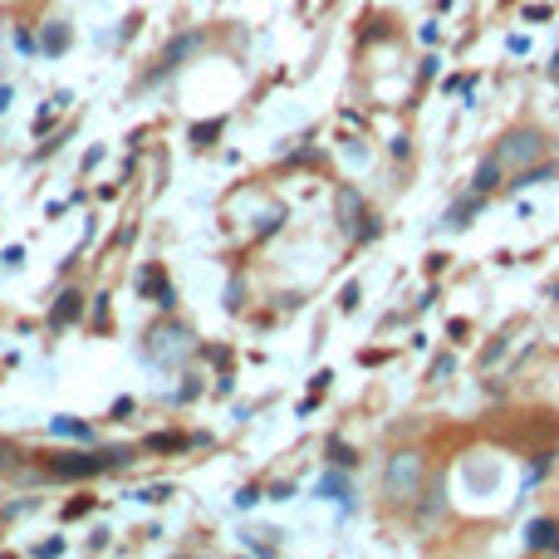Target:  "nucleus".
Masks as SVG:
<instances>
[{
  "label": "nucleus",
  "instance_id": "obj_1",
  "mask_svg": "<svg viewBox=\"0 0 559 559\" xmlns=\"http://www.w3.org/2000/svg\"><path fill=\"white\" fill-rule=\"evenodd\" d=\"M422 476H427V461L422 452H392L388 466H383V495L392 505H408L422 495Z\"/></svg>",
  "mask_w": 559,
  "mask_h": 559
},
{
  "label": "nucleus",
  "instance_id": "obj_2",
  "mask_svg": "<svg viewBox=\"0 0 559 559\" xmlns=\"http://www.w3.org/2000/svg\"><path fill=\"white\" fill-rule=\"evenodd\" d=\"M545 152H550V133L530 128V123L511 128L501 142H495V158H501L505 168H530V162H540Z\"/></svg>",
  "mask_w": 559,
  "mask_h": 559
},
{
  "label": "nucleus",
  "instance_id": "obj_3",
  "mask_svg": "<svg viewBox=\"0 0 559 559\" xmlns=\"http://www.w3.org/2000/svg\"><path fill=\"white\" fill-rule=\"evenodd\" d=\"M186 354H192V334H186L182 324H158L148 334V358L152 364L168 368V364H182Z\"/></svg>",
  "mask_w": 559,
  "mask_h": 559
},
{
  "label": "nucleus",
  "instance_id": "obj_4",
  "mask_svg": "<svg viewBox=\"0 0 559 559\" xmlns=\"http://www.w3.org/2000/svg\"><path fill=\"white\" fill-rule=\"evenodd\" d=\"M133 452H123V447H113V452H89V457H59L55 461V476H64V481H74V476H99V471H108V466H123Z\"/></svg>",
  "mask_w": 559,
  "mask_h": 559
},
{
  "label": "nucleus",
  "instance_id": "obj_5",
  "mask_svg": "<svg viewBox=\"0 0 559 559\" xmlns=\"http://www.w3.org/2000/svg\"><path fill=\"white\" fill-rule=\"evenodd\" d=\"M138 289H142V295L152 299V305H162V309H172V305H177V289L168 285V275H162V265H148V271L138 275Z\"/></svg>",
  "mask_w": 559,
  "mask_h": 559
},
{
  "label": "nucleus",
  "instance_id": "obj_6",
  "mask_svg": "<svg viewBox=\"0 0 559 559\" xmlns=\"http://www.w3.org/2000/svg\"><path fill=\"white\" fill-rule=\"evenodd\" d=\"M364 196L354 192V186H344V192H339V226H344V231H358V221H364Z\"/></svg>",
  "mask_w": 559,
  "mask_h": 559
},
{
  "label": "nucleus",
  "instance_id": "obj_7",
  "mask_svg": "<svg viewBox=\"0 0 559 559\" xmlns=\"http://www.w3.org/2000/svg\"><path fill=\"white\" fill-rule=\"evenodd\" d=\"M501 172H505V162H501V158H495V152H491V158H481V168H476L471 186H476V192H481V196H491L495 186H501Z\"/></svg>",
  "mask_w": 559,
  "mask_h": 559
},
{
  "label": "nucleus",
  "instance_id": "obj_8",
  "mask_svg": "<svg viewBox=\"0 0 559 559\" xmlns=\"http://www.w3.org/2000/svg\"><path fill=\"white\" fill-rule=\"evenodd\" d=\"M314 491L324 495V501H344V511H354V501H348L354 491H348V481H344L339 471H324V476H319V486H314Z\"/></svg>",
  "mask_w": 559,
  "mask_h": 559
},
{
  "label": "nucleus",
  "instance_id": "obj_9",
  "mask_svg": "<svg viewBox=\"0 0 559 559\" xmlns=\"http://www.w3.org/2000/svg\"><path fill=\"white\" fill-rule=\"evenodd\" d=\"M196 49H202V35H196V30H192V35H182V39H172V45L162 49V69H177L186 55H196Z\"/></svg>",
  "mask_w": 559,
  "mask_h": 559
},
{
  "label": "nucleus",
  "instance_id": "obj_10",
  "mask_svg": "<svg viewBox=\"0 0 559 559\" xmlns=\"http://www.w3.org/2000/svg\"><path fill=\"white\" fill-rule=\"evenodd\" d=\"M481 202H486V196H481V192H471L466 202L452 206V211H447V221H442V226H447V231H461V226H471V216L481 211Z\"/></svg>",
  "mask_w": 559,
  "mask_h": 559
},
{
  "label": "nucleus",
  "instance_id": "obj_11",
  "mask_svg": "<svg viewBox=\"0 0 559 559\" xmlns=\"http://www.w3.org/2000/svg\"><path fill=\"white\" fill-rule=\"evenodd\" d=\"M555 530H559L555 520H530V525H525V550H550Z\"/></svg>",
  "mask_w": 559,
  "mask_h": 559
},
{
  "label": "nucleus",
  "instance_id": "obj_12",
  "mask_svg": "<svg viewBox=\"0 0 559 559\" xmlns=\"http://www.w3.org/2000/svg\"><path fill=\"white\" fill-rule=\"evenodd\" d=\"M447 511V495H442V486L427 495V501H417V530H427V525H437V515Z\"/></svg>",
  "mask_w": 559,
  "mask_h": 559
},
{
  "label": "nucleus",
  "instance_id": "obj_13",
  "mask_svg": "<svg viewBox=\"0 0 559 559\" xmlns=\"http://www.w3.org/2000/svg\"><path fill=\"white\" fill-rule=\"evenodd\" d=\"M79 309H84V295L79 289H69V295H59V305H55V324H69V319H79Z\"/></svg>",
  "mask_w": 559,
  "mask_h": 559
},
{
  "label": "nucleus",
  "instance_id": "obj_14",
  "mask_svg": "<svg viewBox=\"0 0 559 559\" xmlns=\"http://www.w3.org/2000/svg\"><path fill=\"white\" fill-rule=\"evenodd\" d=\"M39 45H45L49 55H59V49H69V25H64V20H49V25H45V39H39Z\"/></svg>",
  "mask_w": 559,
  "mask_h": 559
},
{
  "label": "nucleus",
  "instance_id": "obj_15",
  "mask_svg": "<svg viewBox=\"0 0 559 559\" xmlns=\"http://www.w3.org/2000/svg\"><path fill=\"white\" fill-rule=\"evenodd\" d=\"M49 427H55L59 437H93V427H89V422H79V417H55Z\"/></svg>",
  "mask_w": 559,
  "mask_h": 559
},
{
  "label": "nucleus",
  "instance_id": "obj_16",
  "mask_svg": "<svg viewBox=\"0 0 559 559\" xmlns=\"http://www.w3.org/2000/svg\"><path fill=\"white\" fill-rule=\"evenodd\" d=\"M221 128H226V118L196 123V128H192V142H196V148H206V142H211V138H221Z\"/></svg>",
  "mask_w": 559,
  "mask_h": 559
},
{
  "label": "nucleus",
  "instance_id": "obj_17",
  "mask_svg": "<svg viewBox=\"0 0 559 559\" xmlns=\"http://www.w3.org/2000/svg\"><path fill=\"white\" fill-rule=\"evenodd\" d=\"M186 437H177V432H158V437H148V452H182Z\"/></svg>",
  "mask_w": 559,
  "mask_h": 559
},
{
  "label": "nucleus",
  "instance_id": "obj_18",
  "mask_svg": "<svg viewBox=\"0 0 559 559\" xmlns=\"http://www.w3.org/2000/svg\"><path fill=\"white\" fill-rule=\"evenodd\" d=\"M329 461H334V466H354L358 457H354V452L344 447V442H329Z\"/></svg>",
  "mask_w": 559,
  "mask_h": 559
},
{
  "label": "nucleus",
  "instance_id": "obj_19",
  "mask_svg": "<svg viewBox=\"0 0 559 559\" xmlns=\"http://www.w3.org/2000/svg\"><path fill=\"white\" fill-rule=\"evenodd\" d=\"M452 368H457V358H437V364H432V383L452 378Z\"/></svg>",
  "mask_w": 559,
  "mask_h": 559
},
{
  "label": "nucleus",
  "instance_id": "obj_20",
  "mask_svg": "<svg viewBox=\"0 0 559 559\" xmlns=\"http://www.w3.org/2000/svg\"><path fill=\"white\" fill-rule=\"evenodd\" d=\"M471 89H476V79H471V74H466V79H461V74H457V79H447V93H471Z\"/></svg>",
  "mask_w": 559,
  "mask_h": 559
},
{
  "label": "nucleus",
  "instance_id": "obj_21",
  "mask_svg": "<svg viewBox=\"0 0 559 559\" xmlns=\"http://www.w3.org/2000/svg\"><path fill=\"white\" fill-rule=\"evenodd\" d=\"M168 495H172V486H152V491H142V501L158 505V501H168Z\"/></svg>",
  "mask_w": 559,
  "mask_h": 559
},
{
  "label": "nucleus",
  "instance_id": "obj_22",
  "mask_svg": "<svg viewBox=\"0 0 559 559\" xmlns=\"http://www.w3.org/2000/svg\"><path fill=\"white\" fill-rule=\"evenodd\" d=\"M339 305H344V309H354V305H358V285H344V295H339Z\"/></svg>",
  "mask_w": 559,
  "mask_h": 559
},
{
  "label": "nucleus",
  "instance_id": "obj_23",
  "mask_svg": "<svg viewBox=\"0 0 559 559\" xmlns=\"http://www.w3.org/2000/svg\"><path fill=\"white\" fill-rule=\"evenodd\" d=\"M255 501H261V491H255V486H245V491L236 495V505H255Z\"/></svg>",
  "mask_w": 559,
  "mask_h": 559
},
{
  "label": "nucleus",
  "instance_id": "obj_24",
  "mask_svg": "<svg viewBox=\"0 0 559 559\" xmlns=\"http://www.w3.org/2000/svg\"><path fill=\"white\" fill-rule=\"evenodd\" d=\"M525 20H550V5H525Z\"/></svg>",
  "mask_w": 559,
  "mask_h": 559
},
{
  "label": "nucleus",
  "instance_id": "obj_25",
  "mask_svg": "<svg viewBox=\"0 0 559 559\" xmlns=\"http://www.w3.org/2000/svg\"><path fill=\"white\" fill-rule=\"evenodd\" d=\"M10 457H20V452H15V447H5V442H0V466H5Z\"/></svg>",
  "mask_w": 559,
  "mask_h": 559
},
{
  "label": "nucleus",
  "instance_id": "obj_26",
  "mask_svg": "<svg viewBox=\"0 0 559 559\" xmlns=\"http://www.w3.org/2000/svg\"><path fill=\"white\" fill-rule=\"evenodd\" d=\"M5 103H10V89H5V84H0V108H5Z\"/></svg>",
  "mask_w": 559,
  "mask_h": 559
},
{
  "label": "nucleus",
  "instance_id": "obj_27",
  "mask_svg": "<svg viewBox=\"0 0 559 559\" xmlns=\"http://www.w3.org/2000/svg\"><path fill=\"white\" fill-rule=\"evenodd\" d=\"M550 74H555V79H559V55H555V59H550Z\"/></svg>",
  "mask_w": 559,
  "mask_h": 559
},
{
  "label": "nucleus",
  "instance_id": "obj_28",
  "mask_svg": "<svg viewBox=\"0 0 559 559\" xmlns=\"http://www.w3.org/2000/svg\"><path fill=\"white\" fill-rule=\"evenodd\" d=\"M550 550H555V555H559V530H555V545H550Z\"/></svg>",
  "mask_w": 559,
  "mask_h": 559
}]
</instances>
